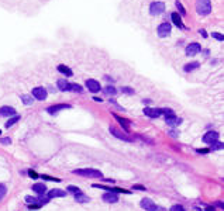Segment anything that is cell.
Listing matches in <instances>:
<instances>
[{"mask_svg": "<svg viewBox=\"0 0 224 211\" xmlns=\"http://www.w3.org/2000/svg\"><path fill=\"white\" fill-rule=\"evenodd\" d=\"M75 174L82 177H96V179H103V173L96 169H76L74 170Z\"/></svg>", "mask_w": 224, "mask_h": 211, "instance_id": "obj_1", "label": "cell"}, {"mask_svg": "<svg viewBox=\"0 0 224 211\" xmlns=\"http://www.w3.org/2000/svg\"><path fill=\"white\" fill-rule=\"evenodd\" d=\"M196 11L200 16H207L211 11V3H210V0H197V3H196Z\"/></svg>", "mask_w": 224, "mask_h": 211, "instance_id": "obj_2", "label": "cell"}, {"mask_svg": "<svg viewBox=\"0 0 224 211\" xmlns=\"http://www.w3.org/2000/svg\"><path fill=\"white\" fill-rule=\"evenodd\" d=\"M110 132H111V135H114V137H116V138H119V139L127 141V142H131V141H133V138H131V137H128V134H127V132L121 131V129H119V128H114V127H110Z\"/></svg>", "mask_w": 224, "mask_h": 211, "instance_id": "obj_3", "label": "cell"}, {"mask_svg": "<svg viewBox=\"0 0 224 211\" xmlns=\"http://www.w3.org/2000/svg\"><path fill=\"white\" fill-rule=\"evenodd\" d=\"M164 10H165V4L162 2H154L150 6V13L152 16H158V14L164 13Z\"/></svg>", "mask_w": 224, "mask_h": 211, "instance_id": "obj_4", "label": "cell"}, {"mask_svg": "<svg viewBox=\"0 0 224 211\" xmlns=\"http://www.w3.org/2000/svg\"><path fill=\"white\" fill-rule=\"evenodd\" d=\"M141 207L144 208V210H147V211H156L158 210L156 204L150 198H142L141 200Z\"/></svg>", "mask_w": 224, "mask_h": 211, "instance_id": "obj_5", "label": "cell"}, {"mask_svg": "<svg viewBox=\"0 0 224 211\" xmlns=\"http://www.w3.org/2000/svg\"><path fill=\"white\" fill-rule=\"evenodd\" d=\"M217 139H218V132H216V131L206 132V134H204V137H203V141L206 143H216V142H217Z\"/></svg>", "mask_w": 224, "mask_h": 211, "instance_id": "obj_6", "label": "cell"}, {"mask_svg": "<svg viewBox=\"0 0 224 211\" xmlns=\"http://www.w3.org/2000/svg\"><path fill=\"white\" fill-rule=\"evenodd\" d=\"M200 45L197 44V42H192V44H189L186 47V55H189V56H193V55H196V53H199L200 52Z\"/></svg>", "mask_w": 224, "mask_h": 211, "instance_id": "obj_7", "label": "cell"}, {"mask_svg": "<svg viewBox=\"0 0 224 211\" xmlns=\"http://www.w3.org/2000/svg\"><path fill=\"white\" fill-rule=\"evenodd\" d=\"M33 96L37 100H45L47 98V90L44 87H34L33 89Z\"/></svg>", "mask_w": 224, "mask_h": 211, "instance_id": "obj_8", "label": "cell"}, {"mask_svg": "<svg viewBox=\"0 0 224 211\" xmlns=\"http://www.w3.org/2000/svg\"><path fill=\"white\" fill-rule=\"evenodd\" d=\"M86 87H88L92 93H97L102 86H100V83L97 80H94V79H89V80H86Z\"/></svg>", "mask_w": 224, "mask_h": 211, "instance_id": "obj_9", "label": "cell"}, {"mask_svg": "<svg viewBox=\"0 0 224 211\" xmlns=\"http://www.w3.org/2000/svg\"><path fill=\"white\" fill-rule=\"evenodd\" d=\"M171 31H172V27H171V24H168V23H164V24H161L158 27V35L159 37H166L171 34Z\"/></svg>", "mask_w": 224, "mask_h": 211, "instance_id": "obj_10", "label": "cell"}, {"mask_svg": "<svg viewBox=\"0 0 224 211\" xmlns=\"http://www.w3.org/2000/svg\"><path fill=\"white\" fill-rule=\"evenodd\" d=\"M144 114L148 115V117H151V118H156V117H159V115H162V110L161 108H150V107H147V108H144Z\"/></svg>", "mask_w": 224, "mask_h": 211, "instance_id": "obj_11", "label": "cell"}, {"mask_svg": "<svg viewBox=\"0 0 224 211\" xmlns=\"http://www.w3.org/2000/svg\"><path fill=\"white\" fill-rule=\"evenodd\" d=\"M0 115H3V117H13V115H16V110L10 106H3V107H0Z\"/></svg>", "mask_w": 224, "mask_h": 211, "instance_id": "obj_12", "label": "cell"}, {"mask_svg": "<svg viewBox=\"0 0 224 211\" xmlns=\"http://www.w3.org/2000/svg\"><path fill=\"white\" fill-rule=\"evenodd\" d=\"M102 200H103V201H106V203H117V201H119V196H117L116 193L107 191V193L103 194Z\"/></svg>", "mask_w": 224, "mask_h": 211, "instance_id": "obj_13", "label": "cell"}, {"mask_svg": "<svg viewBox=\"0 0 224 211\" xmlns=\"http://www.w3.org/2000/svg\"><path fill=\"white\" fill-rule=\"evenodd\" d=\"M62 108H71V106L69 104H58V106H51L47 108V111L49 113V114H55L57 111H59V110Z\"/></svg>", "mask_w": 224, "mask_h": 211, "instance_id": "obj_14", "label": "cell"}, {"mask_svg": "<svg viewBox=\"0 0 224 211\" xmlns=\"http://www.w3.org/2000/svg\"><path fill=\"white\" fill-rule=\"evenodd\" d=\"M171 17H172V20H173V23H175L176 25H178L179 28H185V25H183V23H182V18H181V16H179L178 13H172L171 14Z\"/></svg>", "mask_w": 224, "mask_h": 211, "instance_id": "obj_15", "label": "cell"}, {"mask_svg": "<svg viewBox=\"0 0 224 211\" xmlns=\"http://www.w3.org/2000/svg\"><path fill=\"white\" fill-rule=\"evenodd\" d=\"M114 118L116 120H119V123L123 125V128L125 129V132L128 131V127H130V123H128V120H125V118H121L120 115H117V114H114Z\"/></svg>", "mask_w": 224, "mask_h": 211, "instance_id": "obj_16", "label": "cell"}, {"mask_svg": "<svg viewBox=\"0 0 224 211\" xmlns=\"http://www.w3.org/2000/svg\"><path fill=\"white\" fill-rule=\"evenodd\" d=\"M31 188H33V190H34L37 194H44V193H45V190H47V187H45L44 184H41V183H37V184H34Z\"/></svg>", "mask_w": 224, "mask_h": 211, "instance_id": "obj_17", "label": "cell"}, {"mask_svg": "<svg viewBox=\"0 0 224 211\" xmlns=\"http://www.w3.org/2000/svg\"><path fill=\"white\" fill-rule=\"evenodd\" d=\"M65 194L66 193L65 191H62V190H51L47 197H48V198H54V197H64Z\"/></svg>", "mask_w": 224, "mask_h": 211, "instance_id": "obj_18", "label": "cell"}, {"mask_svg": "<svg viewBox=\"0 0 224 211\" xmlns=\"http://www.w3.org/2000/svg\"><path fill=\"white\" fill-rule=\"evenodd\" d=\"M58 87H59V90H62V92H66V90H69V83L66 80H64V79H59L58 80Z\"/></svg>", "mask_w": 224, "mask_h": 211, "instance_id": "obj_19", "label": "cell"}, {"mask_svg": "<svg viewBox=\"0 0 224 211\" xmlns=\"http://www.w3.org/2000/svg\"><path fill=\"white\" fill-rule=\"evenodd\" d=\"M58 70H59L61 73H64V75H66V76H72V70L69 69L68 66H65V65H58Z\"/></svg>", "mask_w": 224, "mask_h": 211, "instance_id": "obj_20", "label": "cell"}, {"mask_svg": "<svg viewBox=\"0 0 224 211\" xmlns=\"http://www.w3.org/2000/svg\"><path fill=\"white\" fill-rule=\"evenodd\" d=\"M75 200H76L78 203H86V201H89V198L85 196L83 193H78V194H75Z\"/></svg>", "mask_w": 224, "mask_h": 211, "instance_id": "obj_21", "label": "cell"}, {"mask_svg": "<svg viewBox=\"0 0 224 211\" xmlns=\"http://www.w3.org/2000/svg\"><path fill=\"white\" fill-rule=\"evenodd\" d=\"M199 62H192V63H187L186 66H185V72H190V70H193V69H197L199 68Z\"/></svg>", "mask_w": 224, "mask_h": 211, "instance_id": "obj_22", "label": "cell"}, {"mask_svg": "<svg viewBox=\"0 0 224 211\" xmlns=\"http://www.w3.org/2000/svg\"><path fill=\"white\" fill-rule=\"evenodd\" d=\"M162 114L165 115V120H168V118H172L175 117V114H173V111L171 108H162Z\"/></svg>", "mask_w": 224, "mask_h": 211, "instance_id": "obj_23", "label": "cell"}, {"mask_svg": "<svg viewBox=\"0 0 224 211\" xmlns=\"http://www.w3.org/2000/svg\"><path fill=\"white\" fill-rule=\"evenodd\" d=\"M21 101H23L24 104H27V106H30V104H33V97L28 94H24V96H21Z\"/></svg>", "mask_w": 224, "mask_h": 211, "instance_id": "obj_24", "label": "cell"}, {"mask_svg": "<svg viewBox=\"0 0 224 211\" xmlns=\"http://www.w3.org/2000/svg\"><path fill=\"white\" fill-rule=\"evenodd\" d=\"M18 120H20V115H14V117H13V118H10V120L6 123V127H7V128H10V127H12L13 124H16V123H17Z\"/></svg>", "mask_w": 224, "mask_h": 211, "instance_id": "obj_25", "label": "cell"}, {"mask_svg": "<svg viewBox=\"0 0 224 211\" xmlns=\"http://www.w3.org/2000/svg\"><path fill=\"white\" fill-rule=\"evenodd\" d=\"M181 118H176V117H172V118H168L166 123L169 124V125H178V124H181Z\"/></svg>", "mask_w": 224, "mask_h": 211, "instance_id": "obj_26", "label": "cell"}, {"mask_svg": "<svg viewBox=\"0 0 224 211\" xmlns=\"http://www.w3.org/2000/svg\"><path fill=\"white\" fill-rule=\"evenodd\" d=\"M103 90H104V93H107V94H116L117 93L116 87H113V86H106Z\"/></svg>", "mask_w": 224, "mask_h": 211, "instance_id": "obj_27", "label": "cell"}, {"mask_svg": "<svg viewBox=\"0 0 224 211\" xmlns=\"http://www.w3.org/2000/svg\"><path fill=\"white\" fill-rule=\"evenodd\" d=\"M69 90H75V92H80L82 93V87L76 83H69Z\"/></svg>", "mask_w": 224, "mask_h": 211, "instance_id": "obj_28", "label": "cell"}, {"mask_svg": "<svg viewBox=\"0 0 224 211\" xmlns=\"http://www.w3.org/2000/svg\"><path fill=\"white\" fill-rule=\"evenodd\" d=\"M6 193H7L6 186H4V184H0V201L3 200V197L6 196Z\"/></svg>", "mask_w": 224, "mask_h": 211, "instance_id": "obj_29", "label": "cell"}, {"mask_svg": "<svg viewBox=\"0 0 224 211\" xmlns=\"http://www.w3.org/2000/svg\"><path fill=\"white\" fill-rule=\"evenodd\" d=\"M68 191H69V193H74V194L82 193V191H80V188H78L76 186H68Z\"/></svg>", "mask_w": 224, "mask_h": 211, "instance_id": "obj_30", "label": "cell"}, {"mask_svg": "<svg viewBox=\"0 0 224 211\" xmlns=\"http://www.w3.org/2000/svg\"><path fill=\"white\" fill-rule=\"evenodd\" d=\"M26 201L28 203V204H38V198H35V197H31V196H27V197H26Z\"/></svg>", "mask_w": 224, "mask_h": 211, "instance_id": "obj_31", "label": "cell"}, {"mask_svg": "<svg viewBox=\"0 0 224 211\" xmlns=\"http://www.w3.org/2000/svg\"><path fill=\"white\" fill-rule=\"evenodd\" d=\"M171 211H185V208L182 207V205H179V204H175V205L171 207Z\"/></svg>", "mask_w": 224, "mask_h": 211, "instance_id": "obj_32", "label": "cell"}, {"mask_svg": "<svg viewBox=\"0 0 224 211\" xmlns=\"http://www.w3.org/2000/svg\"><path fill=\"white\" fill-rule=\"evenodd\" d=\"M175 4H176V7H178V10H179V11H181V13H182V14H186V10H185V8H183V6H182V4H181V2H176V3H175Z\"/></svg>", "mask_w": 224, "mask_h": 211, "instance_id": "obj_33", "label": "cell"}, {"mask_svg": "<svg viewBox=\"0 0 224 211\" xmlns=\"http://www.w3.org/2000/svg\"><path fill=\"white\" fill-rule=\"evenodd\" d=\"M44 180H52V182H59V179H54V177L51 176H47V174H44V176H41Z\"/></svg>", "mask_w": 224, "mask_h": 211, "instance_id": "obj_34", "label": "cell"}, {"mask_svg": "<svg viewBox=\"0 0 224 211\" xmlns=\"http://www.w3.org/2000/svg\"><path fill=\"white\" fill-rule=\"evenodd\" d=\"M28 174H30V177H31V179H38V177H40L34 170H28Z\"/></svg>", "mask_w": 224, "mask_h": 211, "instance_id": "obj_35", "label": "cell"}, {"mask_svg": "<svg viewBox=\"0 0 224 211\" xmlns=\"http://www.w3.org/2000/svg\"><path fill=\"white\" fill-rule=\"evenodd\" d=\"M213 37H214L216 39H218V41H223V35H221L220 33H213Z\"/></svg>", "mask_w": 224, "mask_h": 211, "instance_id": "obj_36", "label": "cell"}, {"mask_svg": "<svg viewBox=\"0 0 224 211\" xmlns=\"http://www.w3.org/2000/svg\"><path fill=\"white\" fill-rule=\"evenodd\" d=\"M123 92H124V93H128V94H133L134 90L130 89V87H123Z\"/></svg>", "mask_w": 224, "mask_h": 211, "instance_id": "obj_37", "label": "cell"}, {"mask_svg": "<svg viewBox=\"0 0 224 211\" xmlns=\"http://www.w3.org/2000/svg\"><path fill=\"white\" fill-rule=\"evenodd\" d=\"M0 143H4V145L10 143V138H2V139H0Z\"/></svg>", "mask_w": 224, "mask_h": 211, "instance_id": "obj_38", "label": "cell"}, {"mask_svg": "<svg viewBox=\"0 0 224 211\" xmlns=\"http://www.w3.org/2000/svg\"><path fill=\"white\" fill-rule=\"evenodd\" d=\"M199 153H209V149H197Z\"/></svg>", "mask_w": 224, "mask_h": 211, "instance_id": "obj_39", "label": "cell"}, {"mask_svg": "<svg viewBox=\"0 0 224 211\" xmlns=\"http://www.w3.org/2000/svg\"><path fill=\"white\" fill-rule=\"evenodd\" d=\"M133 188H138V190H145V187H144V186H137V184L134 186Z\"/></svg>", "mask_w": 224, "mask_h": 211, "instance_id": "obj_40", "label": "cell"}, {"mask_svg": "<svg viewBox=\"0 0 224 211\" xmlns=\"http://www.w3.org/2000/svg\"><path fill=\"white\" fill-rule=\"evenodd\" d=\"M200 34H201V35L204 37V38H206V37H207V33H206V31H204V30H200Z\"/></svg>", "mask_w": 224, "mask_h": 211, "instance_id": "obj_41", "label": "cell"}, {"mask_svg": "<svg viewBox=\"0 0 224 211\" xmlns=\"http://www.w3.org/2000/svg\"><path fill=\"white\" fill-rule=\"evenodd\" d=\"M207 211H214V210H213L211 207H207Z\"/></svg>", "mask_w": 224, "mask_h": 211, "instance_id": "obj_42", "label": "cell"}, {"mask_svg": "<svg viewBox=\"0 0 224 211\" xmlns=\"http://www.w3.org/2000/svg\"><path fill=\"white\" fill-rule=\"evenodd\" d=\"M0 134H2V131H0Z\"/></svg>", "mask_w": 224, "mask_h": 211, "instance_id": "obj_43", "label": "cell"}]
</instances>
